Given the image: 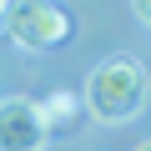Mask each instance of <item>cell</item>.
Listing matches in <instances>:
<instances>
[{
  "label": "cell",
  "instance_id": "obj_3",
  "mask_svg": "<svg viewBox=\"0 0 151 151\" xmlns=\"http://www.w3.org/2000/svg\"><path fill=\"white\" fill-rule=\"evenodd\" d=\"M50 131L40 121V106L25 96H0V151H45Z\"/></svg>",
  "mask_w": 151,
  "mask_h": 151
},
{
  "label": "cell",
  "instance_id": "obj_2",
  "mask_svg": "<svg viewBox=\"0 0 151 151\" xmlns=\"http://www.w3.org/2000/svg\"><path fill=\"white\" fill-rule=\"evenodd\" d=\"M0 25H5V35L20 50H55V45H65L76 35L70 10L55 5V0H5Z\"/></svg>",
  "mask_w": 151,
  "mask_h": 151
},
{
  "label": "cell",
  "instance_id": "obj_5",
  "mask_svg": "<svg viewBox=\"0 0 151 151\" xmlns=\"http://www.w3.org/2000/svg\"><path fill=\"white\" fill-rule=\"evenodd\" d=\"M131 15H136L141 25H151V0H131Z\"/></svg>",
  "mask_w": 151,
  "mask_h": 151
},
{
  "label": "cell",
  "instance_id": "obj_6",
  "mask_svg": "<svg viewBox=\"0 0 151 151\" xmlns=\"http://www.w3.org/2000/svg\"><path fill=\"white\" fill-rule=\"evenodd\" d=\"M131 151H151V136H146V141H141V146H131Z\"/></svg>",
  "mask_w": 151,
  "mask_h": 151
},
{
  "label": "cell",
  "instance_id": "obj_1",
  "mask_svg": "<svg viewBox=\"0 0 151 151\" xmlns=\"http://www.w3.org/2000/svg\"><path fill=\"white\" fill-rule=\"evenodd\" d=\"M146 96H151L146 65H141L136 55H106V60L91 70V81H86V96H81V106H86L96 121L116 126V121H131V116H141Z\"/></svg>",
  "mask_w": 151,
  "mask_h": 151
},
{
  "label": "cell",
  "instance_id": "obj_4",
  "mask_svg": "<svg viewBox=\"0 0 151 151\" xmlns=\"http://www.w3.org/2000/svg\"><path fill=\"white\" fill-rule=\"evenodd\" d=\"M40 106V121H45V131H70L76 121H81V96H76V91H50L45 101H35Z\"/></svg>",
  "mask_w": 151,
  "mask_h": 151
},
{
  "label": "cell",
  "instance_id": "obj_7",
  "mask_svg": "<svg viewBox=\"0 0 151 151\" xmlns=\"http://www.w3.org/2000/svg\"><path fill=\"white\" fill-rule=\"evenodd\" d=\"M0 10H5V0H0Z\"/></svg>",
  "mask_w": 151,
  "mask_h": 151
}]
</instances>
